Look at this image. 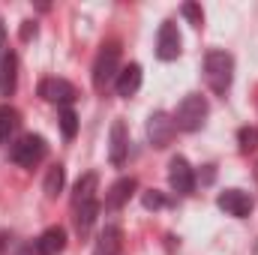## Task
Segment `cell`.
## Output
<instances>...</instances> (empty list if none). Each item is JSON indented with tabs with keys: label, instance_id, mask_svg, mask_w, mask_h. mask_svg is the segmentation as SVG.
<instances>
[{
	"label": "cell",
	"instance_id": "1",
	"mask_svg": "<svg viewBox=\"0 0 258 255\" xmlns=\"http://www.w3.org/2000/svg\"><path fill=\"white\" fill-rule=\"evenodd\" d=\"M204 78L216 96H225L234 81V57L228 51H207L204 54Z\"/></svg>",
	"mask_w": 258,
	"mask_h": 255
},
{
	"label": "cell",
	"instance_id": "2",
	"mask_svg": "<svg viewBox=\"0 0 258 255\" xmlns=\"http://www.w3.org/2000/svg\"><path fill=\"white\" fill-rule=\"evenodd\" d=\"M120 75V45L117 42H105L93 60V87L102 93L114 78Z\"/></svg>",
	"mask_w": 258,
	"mask_h": 255
},
{
	"label": "cell",
	"instance_id": "3",
	"mask_svg": "<svg viewBox=\"0 0 258 255\" xmlns=\"http://www.w3.org/2000/svg\"><path fill=\"white\" fill-rule=\"evenodd\" d=\"M207 114H210L207 99H204L201 93H189V96H183V102L177 105L174 123H177V129H183V132H198V129L204 126Z\"/></svg>",
	"mask_w": 258,
	"mask_h": 255
},
{
	"label": "cell",
	"instance_id": "4",
	"mask_svg": "<svg viewBox=\"0 0 258 255\" xmlns=\"http://www.w3.org/2000/svg\"><path fill=\"white\" fill-rule=\"evenodd\" d=\"M45 153H48V144H45V138L42 135H21L12 147H9V159L15 162V165H21V168H36L42 159H45Z\"/></svg>",
	"mask_w": 258,
	"mask_h": 255
},
{
	"label": "cell",
	"instance_id": "5",
	"mask_svg": "<svg viewBox=\"0 0 258 255\" xmlns=\"http://www.w3.org/2000/svg\"><path fill=\"white\" fill-rule=\"evenodd\" d=\"M174 135H177V123H174L171 114H165V111H153V114L147 117V138H150V144H153L156 150L168 147V144L174 141Z\"/></svg>",
	"mask_w": 258,
	"mask_h": 255
},
{
	"label": "cell",
	"instance_id": "6",
	"mask_svg": "<svg viewBox=\"0 0 258 255\" xmlns=\"http://www.w3.org/2000/svg\"><path fill=\"white\" fill-rule=\"evenodd\" d=\"M36 90H39V96H42L45 102H57L60 108L72 105V102L78 99V90H75V84H69L66 78H42Z\"/></svg>",
	"mask_w": 258,
	"mask_h": 255
},
{
	"label": "cell",
	"instance_id": "7",
	"mask_svg": "<svg viewBox=\"0 0 258 255\" xmlns=\"http://www.w3.org/2000/svg\"><path fill=\"white\" fill-rule=\"evenodd\" d=\"M180 45H183V39H180L177 24L174 21H165L159 27V33H156V57L159 60H177L180 51H183Z\"/></svg>",
	"mask_w": 258,
	"mask_h": 255
},
{
	"label": "cell",
	"instance_id": "8",
	"mask_svg": "<svg viewBox=\"0 0 258 255\" xmlns=\"http://www.w3.org/2000/svg\"><path fill=\"white\" fill-rule=\"evenodd\" d=\"M216 204H219V210H225V213H228V216H234V219H246V216L252 213V207H255L252 195H249V192H243V189L219 192Z\"/></svg>",
	"mask_w": 258,
	"mask_h": 255
},
{
	"label": "cell",
	"instance_id": "9",
	"mask_svg": "<svg viewBox=\"0 0 258 255\" xmlns=\"http://www.w3.org/2000/svg\"><path fill=\"white\" fill-rule=\"evenodd\" d=\"M168 183L177 195H192L195 192V171L183 156H171L168 162Z\"/></svg>",
	"mask_w": 258,
	"mask_h": 255
},
{
	"label": "cell",
	"instance_id": "10",
	"mask_svg": "<svg viewBox=\"0 0 258 255\" xmlns=\"http://www.w3.org/2000/svg\"><path fill=\"white\" fill-rule=\"evenodd\" d=\"M129 153V132L123 120H114L111 123V132H108V159L111 165H123Z\"/></svg>",
	"mask_w": 258,
	"mask_h": 255
},
{
	"label": "cell",
	"instance_id": "11",
	"mask_svg": "<svg viewBox=\"0 0 258 255\" xmlns=\"http://www.w3.org/2000/svg\"><path fill=\"white\" fill-rule=\"evenodd\" d=\"M36 252L39 255H60L66 249V228L60 225H51V228H45L39 237H36Z\"/></svg>",
	"mask_w": 258,
	"mask_h": 255
},
{
	"label": "cell",
	"instance_id": "12",
	"mask_svg": "<svg viewBox=\"0 0 258 255\" xmlns=\"http://www.w3.org/2000/svg\"><path fill=\"white\" fill-rule=\"evenodd\" d=\"M15 87H18V57H15V51H6L0 57V93L12 96Z\"/></svg>",
	"mask_w": 258,
	"mask_h": 255
},
{
	"label": "cell",
	"instance_id": "13",
	"mask_svg": "<svg viewBox=\"0 0 258 255\" xmlns=\"http://www.w3.org/2000/svg\"><path fill=\"white\" fill-rule=\"evenodd\" d=\"M135 189H138L135 177H120L111 189L105 192V210H120L129 198H132V192Z\"/></svg>",
	"mask_w": 258,
	"mask_h": 255
},
{
	"label": "cell",
	"instance_id": "14",
	"mask_svg": "<svg viewBox=\"0 0 258 255\" xmlns=\"http://www.w3.org/2000/svg\"><path fill=\"white\" fill-rule=\"evenodd\" d=\"M117 96H123V99H129V96H135L138 93V87H141V66L138 63H129L120 69V75H117Z\"/></svg>",
	"mask_w": 258,
	"mask_h": 255
},
{
	"label": "cell",
	"instance_id": "15",
	"mask_svg": "<svg viewBox=\"0 0 258 255\" xmlns=\"http://www.w3.org/2000/svg\"><path fill=\"white\" fill-rule=\"evenodd\" d=\"M120 243H123V231L117 225H105L99 231V240L93 246V255H117L120 252Z\"/></svg>",
	"mask_w": 258,
	"mask_h": 255
},
{
	"label": "cell",
	"instance_id": "16",
	"mask_svg": "<svg viewBox=\"0 0 258 255\" xmlns=\"http://www.w3.org/2000/svg\"><path fill=\"white\" fill-rule=\"evenodd\" d=\"M96 189H99V174H84L78 183H75V192H72V207H81V204H90L96 201Z\"/></svg>",
	"mask_w": 258,
	"mask_h": 255
},
{
	"label": "cell",
	"instance_id": "17",
	"mask_svg": "<svg viewBox=\"0 0 258 255\" xmlns=\"http://www.w3.org/2000/svg\"><path fill=\"white\" fill-rule=\"evenodd\" d=\"M96 213H99V204L96 201L75 207V231H78V237H87L90 234V228L96 222Z\"/></svg>",
	"mask_w": 258,
	"mask_h": 255
},
{
	"label": "cell",
	"instance_id": "18",
	"mask_svg": "<svg viewBox=\"0 0 258 255\" xmlns=\"http://www.w3.org/2000/svg\"><path fill=\"white\" fill-rule=\"evenodd\" d=\"M18 123H21L18 108H12V105H0V144H6V141L12 138V132L18 129Z\"/></svg>",
	"mask_w": 258,
	"mask_h": 255
},
{
	"label": "cell",
	"instance_id": "19",
	"mask_svg": "<svg viewBox=\"0 0 258 255\" xmlns=\"http://www.w3.org/2000/svg\"><path fill=\"white\" fill-rule=\"evenodd\" d=\"M63 183H66V168L57 162V165L48 168V174H45V180H42V189H45L48 198H57V192H63Z\"/></svg>",
	"mask_w": 258,
	"mask_h": 255
},
{
	"label": "cell",
	"instance_id": "20",
	"mask_svg": "<svg viewBox=\"0 0 258 255\" xmlns=\"http://www.w3.org/2000/svg\"><path fill=\"white\" fill-rule=\"evenodd\" d=\"M60 132H63V138H75V132H78V114L69 105L60 108Z\"/></svg>",
	"mask_w": 258,
	"mask_h": 255
},
{
	"label": "cell",
	"instance_id": "21",
	"mask_svg": "<svg viewBox=\"0 0 258 255\" xmlns=\"http://www.w3.org/2000/svg\"><path fill=\"white\" fill-rule=\"evenodd\" d=\"M237 141H240V150H243V153H252V150L258 147V129L243 126L240 132H237Z\"/></svg>",
	"mask_w": 258,
	"mask_h": 255
},
{
	"label": "cell",
	"instance_id": "22",
	"mask_svg": "<svg viewBox=\"0 0 258 255\" xmlns=\"http://www.w3.org/2000/svg\"><path fill=\"white\" fill-rule=\"evenodd\" d=\"M180 12H183V18H186L192 27H204V12H201V6H198V3H183V6H180Z\"/></svg>",
	"mask_w": 258,
	"mask_h": 255
},
{
	"label": "cell",
	"instance_id": "23",
	"mask_svg": "<svg viewBox=\"0 0 258 255\" xmlns=\"http://www.w3.org/2000/svg\"><path fill=\"white\" fill-rule=\"evenodd\" d=\"M141 204H144L147 210H159V207L168 204V198H165L162 192H156V189H147L144 195H141Z\"/></svg>",
	"mask_w": 258,
	"mask_h": 255
},
{
	"label": "cell",
	"instance_id": "24",
	"mask_svg": "<svg viewBox=\"0 0 258 255\" xmlns=\"http://www.w3.org/2000/svg\"><path fill=\"white\" fill-rule=\"evenodd\" d=\"M36 33H39L36 21H21V27H18V39H21V42H30Z\"/></svg>",
	"mask_w": 258,
	"mask_h": 255
},
{
	"label": "cell",
	"instance_id": "25",
	"mask_svg": "<svg viewBox=\"0 0 258 255\" xmlns=\"http://www.w3.org/2000/svg\"><path fill=\"white\" fill-rule=\"evenodd\" d=\"M18 255H39V252H36V246H24Z\"/></svg>",
	"mask_w": 258,
	"mask_h": 255
},
{
	"label": "cell",
	"instance_id": "26",
	"mask_svg": "<svg viewBox=\"0 0 258 255\" xmlns=\"http://www.w3.org/2000/svg\"><path fill=\"white\" fill-rule=\"evenodd\" d=\"M0 48H3V21H0Z\"/></svg>",
	"mask_w": 258,
	"mask_h": 255
}]
</instances>
